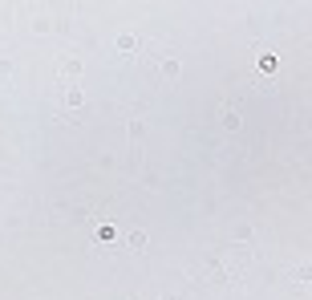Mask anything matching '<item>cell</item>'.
Wrapping results in <instances>:
<instances>
[{
    "label": "cell",
    "instance_id": "obj_5",
    "mask_svg": "<svg viewBox=\"0 0 312 300\" xmlns=\"http://www.w3.org/2000/svg\"><path fill=\"white\" fill-rule=\"evenodd\" d=\"M126 244H130V248H142V244H146V232H130V239H126Z\"/></svg>",
    "mask_w": 312,
    "mask_h": 300
},
{
    "label": "cell",
    "instance_id": "obj_2",
    "mask_svg": "<svg viewBox=\"0 0 312 300\" xmlns=\"http://www.w3.org/2000/svg\"><path fill=\"white\" fill-rule=\"evenodd\" d=\"M82 73V61H61V77H77Z\"/></svg>",
    "mask_w": 312,
    "mask_h": 300
},
{
    "label": "cell",
    "instance_id": "obj_4",
    "mask_svg": "<svg viewBox=\"0 0 312 300\" xmlns=\"http://www.w3.org/2000/svg\"><path fill=\"white\" fill-rule=\"evenodd\" d=\"M231 264H235V268H244V264H247V251L235 248V256H227V268H231Z\"/></svg>",
    "mask_w": 312,
    "mask_h": 300
},
{
    "label": "cell",
    "instance_id": "obj_6",
    "mask_svg": "<svg viewBox=\"0 0 312 300\" xmlns=\"http://www.w3.org/2000/svg\"><path fill=\"white\" fill-rule=\"evenodd\" d=\"M163 73L166 77H179V61H163Z\"/></svg>",
    "mask_w": 312,
    "mask_h": 300
},
{
    "label": "cell",
    "instance_id": "obj_3",
    "mask_svg": "<svg viewBox=\"0 0 312 300\" xmlns=\"http://www.w3.org/2000/svg\"><path fill=\"white\" fill-rule=\"evenodd\" d=\"M65 106H82V89H77V85L65 89Z\"/></svg>",
    "mask_w": 312,
    "mask_h": 300
},
{
    "label": "cell",
    "instance_id": "obj_1",
    "mask_svg": "<svg viewBox=\"0 0 312 300\" xmlns=\"http://www.w3.org/2000/svg\"><path fill=\"white\" fill-rule=\"evenodd\" d=\"M118 49H122V53H134V49H138L134 33H122V37H118Z\"/></svg>",
    "mask_w": 312,
    "mask_h": 300
}]
</instances>
